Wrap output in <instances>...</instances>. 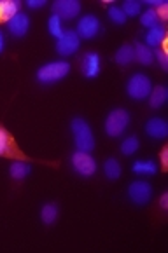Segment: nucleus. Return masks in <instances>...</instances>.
Instances as JSON below:
<instances>
[{"instance_id":"obj_22","label":"nucleus","mask_w":168,"mask_h":253,"mask_svg":"<svg viewBox=\"0 0 168 253\" xmlns=\"http://www.w3.org/2000/svg\"><path fill=\"white\" fill-rule=\"evenodd\" d=\"M41 218L46 225H51L53 222H56V218H58V206L51 205V203H49V205H44L41 210Z\"/></svg>"},{"instance_id":"obj_30","label":"nucleus","mask_w":168,"mask_h":253,"mask_svg":"<svg viewBox=\"0 0 168 253\" xmlns=\"http://www.w3.org/2000/svg\"><path fill=\"white\" fill-rule=\"evenodd\" d=\"M26 4H28V7H30V9H41V7H44V5H46V2H44V0H28Z\"/></svg>"},{"instance_id":"obj_20","label":"nucleus","mask_w":168,"mask_h":253,"mask_svg":"<svg viewBox=\"0 0 168 253\" xmlns=\"http://www.w3.org/2000/svg\"><path fill=\"white\" fill-rule=\"evenodd\" d=\"M30 164L23 163V161H14L11 164V168H9V173H11V176L14 180H23L25 176L30 175Z\"/></svg>"},{"instance_id":"obj_6","label":"nucleus","mask_w":168,"mask_h":253,"mask_svg":"<svg viewBox=\"0 0 168 253\" xmlns=\"http://www.w3.org/2000/svg\"><path fill=\"white\" fill-rule=\"evenodd\" d=\"M151 196H153V187L146 180H137L131 182L128 187V198L135 203V205H146L149 203Z\"/></svg>"},{"instance_id":"obj_24","label":"nucleus","mask_w":168,"mask_h":253,"mask_svg":"<svg viewBox=\"0 0 168 253\" xmlns=\"http://www.w3.org/2000/svg\"><path fill=\"white\" fill-rule=\"evenodd\" d=\"M138 150V138L137 136H128L121 142V152L124 156H133Z\"/></svg>"},{"instance_id":"obj_12","label":"nucleus","mask_w":168,"mask_h":253,"mask_svg":"<svg viewBox=\"0 0 168 253\" xmlns=\"http://www.w3.org/2000/svg\"><path fill=\"white\" fill-rule=\"evenodd\" d=\"M7 25H9V32L14 37H25L28 34V28H30V19H28L26 14H23V12H18L11 21H7Z\"/></svg>"},{"instance_id":"obj_17","label":"nucleus","mask_w":168,"mask_h":253,"mask_svg":"<svg viewBox=\"0 0 168 253\" xmlns=\"http://www.w3.org/2000/svg\"><path fill=\"white\" fill-rule=\"evenodd\" d=\"M114 60H116L117 65H130L131 61H135V49L131 45H121L119 49L116 51V56H114Z\"/></svg>"},{"instance_id":"obj_4","label":"nucleus","mask_w":168,"mask_h":253,"mask_svg":"<svg viewBox=\"0 0 168 253\" xmlns=\"http://www.w3.org/2000/svg\"><path fill=\"white\" fill-rule=\"evenodd\" d=\"M130 126V114L124 108H114L105 119V133L112 138H117Z\"/></svg>"},{"instance_id":"obj_14","label":"nucleus","mask_w":168,"mask_h":253,"mask_svg":"<svg viewBox=\"0 0 168 253\" xmlns=\"http://www.w3.org/2000/svg\"><path fill=\"white\" fill-rule=\"evenodd\" d=\"M19 12L18 0H0V21H11Z\"/></svg>"},{"instance_id":"obj_1","label":"nucleus","mask_w":168,"mask_h":253,"mask_svg":"<svg viewBox=\"0 0 168 253\" xmlns=\"http://www.w3.org/2000/svg\"><path fill=\"white\" fill-rule=\"evenodd\" d=\"M70 127L77 150H81V152H91L95 149V136L90 124L84 119H81V117H77V119L72 121Z\"/></svg>"},{"instance_id":"obj_5","label":"nucleus","mask_w":168,"mask_h":253,"mask_svg":"<svg viewBox=\"0 0 168 253\" xmlns=\"http://www.w3.org/2000/svg\"><path fill=\"white\" fill-rule=\"evenodd\" d=\"M72 168L75 169V173H79L81 176H91L97 171V161L90 156V152H77L72 154Z\"/></svg>"},{"instance_id":"obj_2","label":"nucleus","mask_w":168,"mask_h":253,"mask_svg":"<svg viewBox=\"0 0 168 253\" xmlns=\"http://www.w3.org/2000/svg\"><path fill=\"white\" fill-rule=\"evenodd\" d=\"M70 72V63L68 61H51V63H46L44 67H41L37 70V81L41 84H55V82L65 79Z\"/></svg>"},{"instance_id":"obj_29","label":"nucleus","mask_w":168,"mask_h":253,"mask_svg":"<svg viewBox=\"0 0 168 253\" xmlns=\"http://www.w3.org/2000/svg\"><path fill=\"white\" fill-rule=\"evenodd\" d=\"M156 11V14H158V19H167L168 18V4L165 2V4H161L158 9H154Z\"/></svg>"},{"instance_id":"obj_27","label":"nucleus","mask_w":168,"mask_h":253,"mask_svg":"<svg viewBox=\"0 0 168 253\" xmlns=\"http://www.w3.org/2000/svg\"><path fill=\"white\" fill-rule=\"evenodd\" d=\"M121 9H123L124 16H138V14H140V2H135V0H126Z\"/></svg>"},{"instance_id":"obj_32","label":"nucleus","mask_w":168,"mask_h":253,"mask_svg":"<svg viewBox=\"0 0 168 253\" xmlns=\"http://www.w3.org/2000/svg\"><path fill=\"white\" fill-rule=\"evenodd\" d=\"M160 206H161V208H163V210H167V208H168V194H167V192H165L163 196H161V199H160Z\"/></svg>"},{"instance_id":"obj_3","label":"nucleus","mask_w":168,"mask_h":253,"mask_svg":"<svg viewBox=\"0 0 168 253\" xmlns=\"http://www.w3.org/2000/svg\"><path fill=\"white\" fill-rule=\"evenodd\" d=\"M151 91H153V82L146 74H133L126 82V93L131 100L142 101L149 98Z\"/></svg>"},{"instance_id":"obj_10","label":"nucleus","mask_w":168,"mask_h":253,"mask_svg":"<svg viewBox=\"0 0 168 253\" xmlns=\"http://www.w3.org/2000/svg\"><path fill=\"white\" fill-rule=\"evenodd\" d=\"M100 68H102V60L98 52L90 51L82 56V74H84V77L88 79L98 77Z\"/></svg>"},{"instance_id":"obj_25","label":"nucleus","mask_w":168,"mask_h":253,"mask_svg":"<svg viewBox=\"0 0 168 253\" xmlns=\"http://www.w3.org/2000/svg\"><path fill=\"white\" fill-rule=\"evenodd\" d=\"M140 23H142V26H146V28H153V26L158 25V14L154 9H147V11L142 12V16H140Z\"/></svg>"},{"instance_id":"obj_13","label":"nucleus","mask_w":168,"mask_h":253,"mask_svg":"<svg viewBox=\"0 0 168 253\" xmlns=\"http://www.w3.org/2000/svg\"><path fill=\"white\" fill-rule=\"evenodd\" d=\"M0 156H7V157H21L23 154L18 150L14 140L11 138V134L0 127Z\"/></svg>"},{"instance_id":"obj_18","label":"nucleus","mask_w":168,"mask_h":253,"mask_svg":"<svg viewBox=\"0 0 168 253\" xmlns=\"http://www.w3.org/2000/svg\"><path fill=\"white\" fill-rule=\"evenodd\" d=\"M149 98H151V100H149L151 107H153V108H161L165 103H167V100H168V91H167V87H165V86L154 87V89L151 91Z\"/></svg>"},{"instance_id":"obj_8","label":"nucleus","mask_w":168,"mask_h":253,"mask_svg":"<svg viewBox=\"0 0 168 253\" xmlns=\"http://www.w3.org/2000/svg\"><path fill=\"white\" fill-rule=\"evenodd\" d=\"M100 32V21H98L97 16L93 14H88V16H82L77 23V30L75 34L79 35V39H93L98 35Z\"/></svg>"},{"instance_id":"obj_31","label":"nucleus","mask_w":168,"mask_h":253,"mask_svg":"<svg viewBox=\"0 0 168 253\" xmlns=\"http://www.w3.org/2000/svg\"><path fill=\"white\" fill-rule=\"evenodd\" d=\"M161 164H163V168L168 166V149L161 150Z\"/></svg>"},{"instance_id":"obj_34","label":"nucleus","mask_w":168,"mask_h":253,"mask_svg":"<svg viewBox=\"0 0 168 253\" xmlns=\"http://www.w3.org/2000/svg\"><path fill=\"white\" fill-rule=\"evenodd\" d=\"M4 51V35H2V32H0V52Z\"/></svg>"},{"instance_id":"obj_21","label":"nucleus","mask_w":168,"mask_h":253,"mask_svg":"<svg viewBox=\"0 0 168 253\" xmlns=\"http://www.w3.org/2000/svg\"><path fill=\"white\" fill-rule=\"evenodd\" d=\"M104 173L109 180H117L121 176V164L117 159H107L104 164Z\"/></svg>"},{"instance_id":"obj_33","label":"nucleus","mask_w":168,"mask_h":253,"mask_svg":"<svg viewBox=\"0 0 168 253\" xmlns=\"http://www.w3.org/2000/svg\"><path fill=\"white\" fill-rule=\"evenodd\" d=\"M146 4L154 5V9H158L161 4H165V0H146Z\"/></svg>"},{"instance_id":"obj_15","label":"nucleus","mask_w":168,"mask_h":253,"mask_svg":"<svg viewBox=\"0 0 168 253\" xmlns=\"http://www.w3.org/2000/svg\"><path fill=\"white\" fill-rule=\"evenodd\" d=\"M165 42V28L161 25H156L149 28L146 34V45L147 47H158Z\"/></svg>"},{"instance_id":"obj_16","label":"nucleus","mask_w":168,"mask_h":253,"mask_svg":"<svg viewBox=\"0 0 168 253\" xmlns=\"http://www.w3.org/2000/svg\"><path fill=\"white\" fill-rule=\"evenodd\" d=\"M131 169H133V173H137V175L151 176V175H156L158 164L154 163V161H135Z\"/></svg>"},{"instance_id":"obj_11","label":"nucleus","mask_w":168,"mask_h":253,"mask_svg":"<svg viewBox=\"0 0 168 253\" xmlns=\"http://www.w3.org/2000/svg\"><path fill=\"white\" fill-rule=\"evenodd\" d=\"M146 133L149 134L151 138H154V140H163V138H167V134H168L167 121L161 119V117H153V119H149L146 124Z\"/></svg>"},{"instance_id":"obj_23","label":"nucleus","mask_w":168,"mask_h":253,"mask_svg":"<svg viewBox=\"0 0 168 253\" xmlns=\"http://www.w3.org/2000/svg\"><path fill=\"white\" fill-rule=\"evenodd\" d=\"M48 30L53 37L60 39L63 35V26H61V18H58L56 14H53L51 18L48 19Z\"/></svg>"},{"instance_id":"obj_7","label":"nucleus","mask_w":168,"mask_h":253,"mask_svg":"<svg viewBox=\"0 0 168 253\" xmlns=\"http://www.w3.org/2000/svg\"><path fill=\"white\" fill-rule=\"evenodd\" d=\"M81 45V39L74 30L63 32L60 39H56V52L60 56H72Z\"/></svg>"},{"instance_id":"obj_26","label":"nucleus","mask_w":168,"mask_h":253,"mask_svg":"<svg viewBox=\"0 0 168 253\" xmlns=\"http://www.w3.org/2000/svg\"><path fill=\"white\" fill-rule=\"evenodd\" d=\"M109 18H111L112 23H116V25H123V23L126 21V16H124L123 9L116 7V5H112V7L109 9Z\"/></svg>"},{"instance_id":"obj_28","label":"nucleus","mask_w":168,"mask_h":253,"mask_svg":"<svg viewBox=\"0 0 168 253\" xmlns=\"http://www.w3.org/2000/svg\"><path fill=\"white\" fill-rule=\"evenodd\" d=\"M156 58H158V61H160L161 68H163V70H168V58H167V52H165V51H156Z\"/></svg>"},{"instance_id":"obj_19","label":"nucleus","mask_w":168,"mask_h":253,"mask_svg":"<svg viewBox=\"0 0 168 253\" xmlns=\"http://www.w3.org/2000/svg\"><path fill=\"white\" fill-rule=\"evenodd\" d=\"M135 49V60L138 61L140 65H151L154 61V52L151 51L149 47H147L146 44H138Z\"/></svg>"},{"instance_id":"obj_9","label":"nucleus","mask_w":168,"mask_h":253,"mask_svg":"<svg viewBox=\"0 0 168 253\" xmlns=\"http://www.w3.org/2000/svg\"><path fill=\"white\" fill-rule=\"evenodd\" d=\"M55 14L61 19H74L81 12V4L77 0H58L53 5Z\"/></svg>"}]
</instances>
